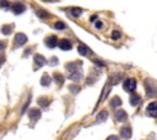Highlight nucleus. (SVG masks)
<instances>
[{
	"label": "nucleus",
	"mask_w": 157,
	"mask_h": 140,
	"mask_svg": "<svg viewBox=\"0 0 157 140\" xmlns=\"http://www.w3.org/2000/svg\"><path fill=\"white\" fill-rule=\"evenodd\" d=\"M145 88H146V93L150 97L157 96V84L153 80L151 79L145 80Z\"/></svg>",
	"instance_id": "1"
},
{
	"label": "nucleus",
	"mask_w": 157,
	"mask_h": 140,
	"mask_svg": "<svg viewBox=\"0 0 157 140\" xmlns=\"http://www.w3.org/2000/svg\"><path fill=\"white\" fill-rule=\"evenodd\" d=\"M123 88H124L125 92L133 93L136 89V80L134 78H128L124 80V84H123Z\"/></svg>",
	"instance_id": "2"
},
{
	"label": "nucleus",
	"mask_w": 157,
	"mask_h": 140,
	"mask_svg": "<svg viewBox=\"0 0 157 140\" xmlns=\"http://www.w3.org/2000/svg\"><path fill=\"white\" fill-rule=\"evenodd\" d=\"M146 115L150 117H157V101L148 104V106L146 108Z\"/></svg>",
	"instance_id": "3"
},
{
	"label": "nucleus",
	"mask_w": 157,
	"mask_h": 140,
	"mask_svg": "<svg viewBox=\"0 0 157 140\" xmlns=\"http://www.w3.org/2000/svg\"><path fill=\"white\" fill-rule=\"evenodd\" d=\"M26 41H27V37L25 36L23 33H18V34H16V36H15V43H16L17 46L23 45Z\"/></svg>",
	"instance_id": "4"
},
{
	"label": "nucleus",
	"mask_w": 157,
	"mask_h": 140,
	"mask_svg": "<svg viewBox=\"0 0 157 140\" xmlns=\"http://www.w3.org/2000/svg\"><path fill=\"white\" fill-rule=\"evenodd\" d=\"M58 45H59V48L61 49V50H70V49L72 48L71 43L67 39H60L58 41Z\"/></svg>",
	"instance_id": "5"
},
{
	"label": "nucleus",
	"mask_w": 157,
	"mask_h": 140,
	"mask_svg": "<svg viewBox=\"0 0 157 140\" xmlns=\"http://www.w3.org/2000/svg\"><path fill=\"white\" fill-rule=\"evenodd\" d=\"M45 45L48 48H54L55 45H58V38L55 36H49L48 38H45Z\"/></svg>",
	"instance_id": "6"
},
{
	"label": "nucleus",
	"mask_w": 157,
	"mask_h": 140,
	"mask_svg": "<svg viewBox=\"0 0 157 140\" xmlns=\"http://www.w3.org/2000/svg\"><path fill=\"white\" fill-rule=\"evenodd\" d=\"M12 10H13V12H15L16 15H18V13H22L25 11V5L21 4V3H16V4H13Z\"/></svg>",
	"instance_id": "7"
},
{
	"label": "nucleus",
	"mask_w": 157,
	"mask_h": 140,
	"mask_svg": "<svg viewBox=\"0 0 157 140\" xmlns=\"http://www.w3.org/2000/svg\"><path fill=\"white\" fill-rule=\"evenodd\" d=\"M120 135L123 138H125V139H129L131 136V129L129 128V127H123L120 129Z\"/></svg>",
	"instance_id": "8"
},
{
	"label": "nucleus",
	"mask_w": 157,
	"mask_h": 140,
	"mask_svg": "<svg viewBox=\"0 0 157 140\" xmlns=\"http://www.w3.org/2000/svg\"><path fill=\"white\" fill-rule=\"evenodd\" d=\"M107 118H108V111L103 110L102 112H99L98 116H97V123H103Z\"/></svg>",
	"instance_id": "9"
},
{
	"label": "nucleus",
	"mask_w": 157,
	"mask_h": 140,
	"mask_svg": "<svg viewBox=\"0 0 157 140\" xmlns=\"http://www.w3.org/2000/svg\"><path fill=\"white\" fill-rule=\"evenodd\" d=\"M141 102V97L138 95V94H133L130 96V104L133 105V106H136V105H140Z\"/></svg>",
	"instance_id": "10"
},
{
	"label": "nucleus",
	"mask_w": 157,
	"mask_h": 140,
	"mask_svg": "<svg viewBox=\"0 0 157 140\" xmlns=\"http://www.w3.org/2000/svg\"><path fill=\"white\" fill-rule=\"evenodd\" d=\"M35 62H36L37 66L42 67L43 65H45V59L43 57L42 55H36V56H35Z\"/></svg>",
	"instance_id": "11"
},
{
	"label": "nucleus",
	"mask_w": 157,
	"mask_h": 140,
	"mask_svg": "<svg viewBox=\"0 0 157 140\" xmlns=\"http://www.w3.org/2000/svg\"><path fill=\"white\" fill-rule=\"evenodd\" d=\"M77 51H79V54L80 55H82V56H87L88 55V52H90V49H88L87 46H85V45H79V48H77Z\"/></svg>",
	"instance_id": "12"
},
{
	"label": "nucleus",
	"mask_w": 157,
	"mask_h": 140,
	"mask_svg": "<svg viewBox=\"0 0 157 140\" xmlns=\"http://www.w3.org/2000/svg\"><path fill=\"white\" fill-rule=\"evenodd\" d=\"M115 117H117V120L119 122H124L126 120V113H125V111H118L117 113H115Z\"/></svg>",
	"instance_id": "13"
},
{
	"label": "nucleus",
	"mask_w": 157,
	"mask_h": 140,
	"mask_svg": "<svg viewBox=\"0 0 157 140\" xmlns=\"http://www.w3.org/2000/svg\"><path fill=\"white\" fill-rule=\"evenodd\" d=\"M121 105V100L119 99L118 96H114L113 99L111 100V106L112 107H118V106H120Z\"/></svg>",
	"instance_id": "14"
},
{
	"label": "nucleus",
	"mask_w": 157,
	"mask_h": 140,
	"mask_svg": "<svg viewBox=\"0 0 157 140\" xmlns=\"http://www.w3.org/2000/svg\"><path fill=\"white\" fill-rule=\"evenodd\" d=\"M81 13H82V10L79 9V8H74V9L70 10V15H71L72 17H79Z\"/></svg>",
	"instance_id": "15"
},
{
	"label": "nucleus",
	"mask_w": 157,
	"mask_h": 140,
	"mask_svg": "<svg viewBox=\"0 0 157 140\" xmlns=\"http://www.w3.org/2000/svg\"><path fill=\"white\" fill-rule=\"evenodd\" d=\"M79 65H81V62H72V64H67L66 69H67V71H74V69H76L79 67Z\"/></svg>",
	"instance_id": "16"
},
{
	"label": "nucleus",
	"mask_w": 157,
	"mask_h": 140,
	"mask_svg": "<svg viewBox=\"0 0 157 140\" xmlns=\"http://www.w3.org/2000/svg\"><path fill=\"white\" fill-rule=\"evenodd\" d=\"M81 77H82V76H81V72H77V71H75L70 77H69V78L71 79V80H80L81 79Z\"/></svg>",
	"instance_id": "17"
},
{
	"label": "nucleus",
	"mask_w": 157,
	"mask_h": 140,
	"mask_svg": "<svg viewBox=\"0 0 157 140\" xmlns=\"http://www.w3.org/2000/svg\"><path fill=\"white\" fill-rule=\"evenodd\" d=\"M37 15H38V17H40V18H48V17H50V13H48L47 11H43V10L37 11Z\"/></svg>",
	"instance_id": "18"
},
{
	"label": "nucleus",
	"mask_w": 157,
	"mask_h": 140,
	"mask_svg": "<svg viewBox=\"0 0 157 140\" xmlns=\"http://www.w3.org/2000/svg\"><path fill=\"white\" fill-rule=\"evenodd\" d=\"M54 78H55V80H57V83L59 84V85H61V84L64 83V77L61 76L60 73H55V74H54Z\"/></svg>",
	"instance_id": "19"
},
{
	"label": "nucleus",
	"mask_w": 157,
	"mask_h": 140,
	"mask_svg": "<svg viewBox=\"0 0 157 140\" xmlns=\"http://www.w3.org/2000/svg\"><path fill=\"white\" fill-rule=\"evenodd\" d=\"M50 82H52V79H50V77L48 76V74H44L43 76V78H42V84H43V85H49V84H50Z\"/></svg>",
	"instance_id": "20"
},
{
	"label": "nucleus",
	"mask_w": 157,
	"mask_h": 140,
	"mask_svg": "<svg viewBox=\"0 0 157 140\" xmlns=\"http://www.w3.org/2000/svg\"><path fill=\"white\" fill-rule=\"evenodd\" d=\"M54 28H55V29L63 31V29H65V28H66V24L64 22H57L55 24H54Z\"/></svg>",
	"instance_id": "21"
},
{
	"label": "nucleus",
	"mask_w": 157,
	"mask_h": 140,
	"mask_svg": "<svg viewBox=\"0 0 157 140\" xmlns=\"http://www.w3.org/2000/svg\"><path fill=\"white\" fill-rule=\"evenodd\" d=\"M1 31H3V33L5 34V36H8V34H10L12 32V27L11 26H5Z\"/></svg>",
	"instance_id": "22"
},
{
	"label": "nucleus",
	"mask_w": 157,
	"mask_h": 140,
	"mask_svg": "<svg viewBox=\"0 0 157 140\" xmlns=\"http://www.w3.org/2000/svg\"><path fill=\"white\" fill-rule=\"evenodd\" d=\"M120 37H121V33H120V32H118V31H114V32L112 33V39H114V40L119 39Z\"/></svg>",
	"instance_id": "23"
},
{
	"label": "nucleus",
	"mask_w": 157,
	"mask_h": 140,
	"mask_svg": "<svg viewBox=\"0 0 157 140\" xmlns=\"http://www.w3.org/2000/svg\"><path fill=\"white\" fill-rule=\"evenodd\" d=\"M70 90L72 92V94H76V92H79L80 88H79L77 85H75V87H70Z\"/></svg>",
	"instance_id": "24"
},
{
	"label": "nucleus",
	"mask_w": 157,
	"mask_h": 140,
	"mask_svg": "<svg viewBox=\"0 0 157 140\" xmlns=\"http://www.w3.org/2000/svg\"><path fill=\"white\" fill-rule=\"evenodd\" d=\"M107 140H118V136L117 135H111V136H108Z\"/></svg>",
	"instance_id": "25"
},
{
	"label": "nucleus",
	"mask_w": 157,
	"mask_h": 140,
	"mask_svg": "<svg viewBox=\"0 0 157 140\" xmlns=\"http://www.w3.org/2000/svg\"><path fill=\"white\" fill-rule=\"evenodd\" d=\"M6 44H5V41H0V50H3V49H5Z\"/></svg>",
	"instance_id": "26"
},
{
	"label": "nucleus",
	"mask_w": 157,
	"mask_h": 140,
	"mask_svg": "<svg viewBox=\"0 0 157 140\" xmlns=\"http://www.w3.org/2000/svg\"><path fill=\"white\" fill-rule=\"evenodd\" d=\"M94 64H97V66H104L103 62H101V61H98V60H94Z\"/></svg>",
	"instance_id": "27"
},
{
	"label": "nucleus",
	"mask_w": 157,
	"mask_h": 140,
	"mask_svg": "<svg viewBox=\"0 0 157 140\" xmlns=\"http://www.w3.org/2000/svg\"><path fill=\"white\" fill-rule=\"evenodd\" d=\"M50 62H52V64H53V65H52V66H55V64H57V62H58V60H57V59H55V57H53V59H52V61H50Z\"/></svg>",
	"instance_id": "28"
},
{
	"label": "nucleus",
	"mask_w": 157,
	"mask_h": 140,
	"mask_svg": "<svg viewBox=\"0 0 157 140\" xmlns=\"http://www.w3.org/2000/svg\"><path fill=\"white\" fill-rule=\"evenodd\" d=\"M4 60H5V57H4V56H3V55H0V66H1V65H3V62H4Z\"/></svg>",
	"instance_id": "29"
},
{
	"label": "nucleus",
	"mask_w": 157,
	"mask_h": 140,
	"mask_svg": "<svg viewBox=\"0 0 157 140\" xmlns=\"http://www.w3.org/2000/svg\"><path fill=\"white\" fill-rule=\"evenodd\" d=\"M102 24H103L102 22H96V26H94V27H96V28H102Z\"/></svg>",
	"instance_id": "30"
},
{
	"label": "nucleus",
	"mask_w": 157,
	"mask_h": 140,
	"mask_svg": "<svg viewBox=\"0 0 157 140\" xmlns=\"http://www.w3.org/2000/svg\"><path fill=\"white\" fill-rule=\"evenodd\" d=\"M97 18V15H93V17H91V21H94Z\"/></svg>",
	"instance_id": "31"
}]
</instances>
